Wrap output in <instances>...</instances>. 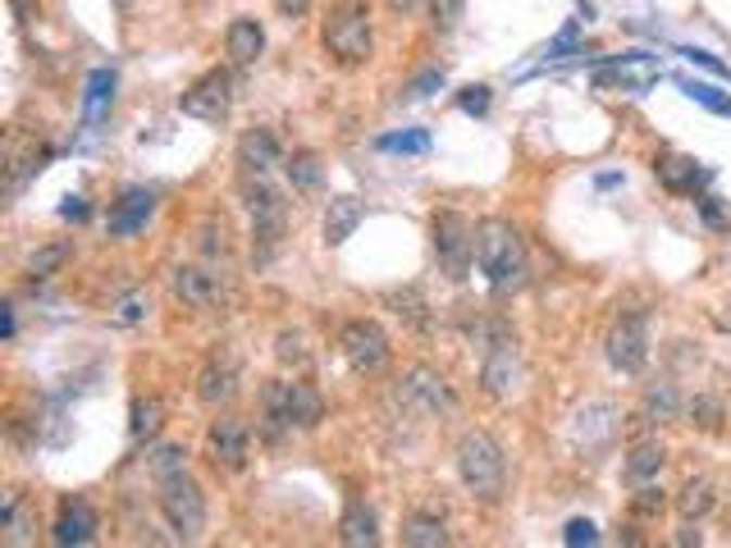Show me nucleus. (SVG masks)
<instances>
[{
    "label": "nucleus",
    "mask_w": 731,
    "mask_h": 548,
    "mask_svg": "<svg viewBox=\"0 0 731 548\" xmlns=\"http://www.w3.org/2000/svg\"><path fill=\"white\" fill-rule=\"evenodd\" d=\"M234 393H238V361L229 353H215L197 375V398L206 407H225L234 403Z\"/></svg>",
    "instance_id": "nucleus-16"
},
{
    "label": "nucleus",
    "mask_w": 731,
    "mask_h": 548,
    "mask_svg": "<svg viewBox=\"0 0 731 548\" xmlns=\"http://www.w3.org/2000/svg\"><path fill=\"white\" fill-rule=\"evenodd\" d=\"M147 471H151V480H174V475H184L188 471V448L184 444H156L147 453Z\"/></svg>",
    "instance_id": "nucleus-31"
},
{
    "label": "nucleus",
    "mask_w": 731,
    "mask_h": 548,
    "mask_svg": "<svg viewBox=\"0 0 731 548\" xmlns=\"http://www.w3.org/2000/svg\"><path fill=\"white\" fill-rule=\"evenodd\" d=\"M385 306H389V311L403 320L407 329H416V334H426V329H430V302L420 297L416 289H393V293H385Z\"/></svg>",
    "instance_id": "nucleus-27"
},
{
    "label": "nucleus",
    "mask_w": 731,
    "mask_h": 548,
    "mask_svg": "<svg viewBox=\"0 0 731 548\" xmlns=\"http://www.w3.org/2000/svg\"><path fill=\"white\" fill-rule=\"evenodd\" d=\"M339 539H343L348 548H375V544H380V521H375V512L366 508L362 498H352L348 508H343V517H339Z\"/></svg>",
    "instance_id": "nucleus-18"
},
{
    "label": "nucleus",
    "mask_w": 731,
    "mask_h": 548,
    "mask_svg": "<svg viewBox=\"0 0 731 548\" xmlns=\"http://www.w3.org/2000/svg\"><path fill=\"white\" fill-rule=\"evenodd\" d=\"M275 10L283 18H306V14H312V0H275Z\"/></svg>",
    "instance_id": "nucleus-48"
},
{
    "label": "nucleus",
    "mask_w": 731,
    "mask_h": 548,
    "mask_svg": "<svg viewBox=\"0 0 731 548\" xmlns=\"http://www.w3.org/2000/svg\"><path fill=\"white\" fill-rule=\"evenodd\" d=\"M681 55L691 60V64H700V69H708V74H718V78H731V69H727V64H722L718 55H708V51H695V47H685Z\"/></svg>",
    "instance_id": "nucleus-46"
},
{
    "label": "nucleus",
    "mask_w": 731,
    "mask_h": 548,
    "mask_svg": "<svg viewBox=\"0 0 731 548\" xmlns=\"http://www.w3.org/2000/svg\"><path fill=\"white\" fill-rule=\"evenodd\" d=\"M339 353L357 375H380L393 357V347H389V334L375 320H348L339 329Z\"/></svg>",
    "instance_id": "nucleus-10"
},
{
    "label": "nucleus",
    "mask_w": 731,
    "mask_h": 548,
    "mask_svg": "<svg viewBox=\"0 0 731 548\" xmlns=\"http://www.w3.org/2000/svg\"><path fill=\"white\" fill-rule=\"evenodd\" d=\"M197 247H202V256L206 260H225L229 252H234V243H229V225L219 215H206L202 225H197Z\"/></svg>",
    "instance_id": "nucleus-32"
},
{
    "label": "nucleus",
    "mask_w": 731,
    "mask_h": 548,
    "mask_svg": "<svg viewBox=\"0 0 731 548\" xmlns=\"http://www.w3.org/2000/svg\"><path fill=\"white\" fill-rule=\"evenodd\" d=\"M462 10H467V0H430V24H434V33H453L457 24H462Z\"/></svg>",
    "instance_id": "nucleus-40"
},
{
    "label": "nucleus",
    "mask_w": 731,
    "mask_h": 548,
    "mask_svg": "<svg viewBox=\"0 0 731 548\" xmlns=\"http://www.w3.org/2000/svg\"><path fill=\"white\" fill-rule=\"evenodd\" d=\"M161 512H165V521H169V531L179 535V539H202V531H206V494H202V485L184 471V475H174V480H161Z\"/></svg>",
    "instance_id": "nucleus-6"
},
{
    "label": "nucleus",
    "mask_w": 731,
    "mask_h": 548,
    "mask_svg": "<svg viewBox=\"0 0 731 548\" xmlns=\"http://www.w3.org/2000/svg\"><path fill=\"white\" fill-rule=\"evenodd\" d=\"M380 151H403V156H426V151H430V133H426V128H407V133H389V138H380Z\"/></svg>",
    "instance_id": "nucleus-39"
},
{
    "label": "nucleus",
    "mask_w": 731,
    "mask_h": 548,
    "mask_svg": "<svg viewBox=\"0 0 731 548\" xmlns=\"http://www.w3.org/2000/svg\"><path fill=\"white\" fill-rule=\"evenodd\" d=\"M576 37H581V28H576V24H567L558 37L549 41V51H544V55H549V60H563L567 51H576Z\"/></svg>",
    "instance_id": "nucleus-45"
},
{
    "label": "nucleus",
    "mask_w": 731,
    "mask_h": 548,
    "mask_svg": "<svg viewBox=\"0 0 731 548\" xmlns=\"http://www.w3.org/2000/svg\"><path fill=\"white\" fill-rule=\"evenodd\" d=\"M283 174H288V188L302 192V196H316L325 188V165L316 151H293V156L283 161Z\"/></svg>",
    "instance_id": "nucleus-24"
},
{
    "label": "nucleus",
    "mask_w": 731,
    "mask_h": 548,
    "mask_svg": "<svg viewBox=\"0 0 731 548\" xmlns=\"http://www.w3.org/2000/svg\"><path fill=\"white\" fill-rule=\"evenodd\" d=\"M320 416H325V398L312 384H302V380L288 384V421H293V430H316Z\"/></svg>",
    "instance_id": "nucleus-25"
},
{
    "label": "nucleus",
    "mask_w": 731,
    "mask_h": 548,
    "mask_svg": "<svg viewBox=\"0 0 731 548\" xmlns=\"http://www.w3.org/2000/svg\"><path fill=\"white\" fill-rule=\"evenodd\" d=\"M663 508H668V494H663L658 485H635V494H631V512L635 517H658Z\"/></svg>",
    "instance_id": "nucleus-41"
},
{
    "label": "nucleus",
    "mask_w": 731,
    "mask_h": 548,
    "mask_svg": "<svg viewBox=\"0 0 731 548\" xmlns=\"http://www.w3.org/2000/svg\"><path fill=\"white\" fill-rule=\"evenodd\" d=\"M604 357L613 370H622V375H640V370L650 366V316L645 311L617 316L608 339H604Z\"/></svg>",
    "instance_id": "nucleus-8"
},
{
    "label": "nucleus",
    "mask_w": 731,
    "mask_h": 548,
    "mask_svg": "<svg viewBox=\"0 0 731 548\" xmlns=\"http://www.w3.org/2000/svg\"><path fill=\"white\" fill-rule=\"evenodd\" d=\"M325 51L335 55L343 69H357L375 51V28H370V0H335L325 14Z\"/></svg>",
    "instance_id": "nucleus-2"
},
{
    "label": "nucleus",
    "mask_w": 731,
    "mask_h": 548,
    "mask_svg": "<svg viewBox=\"0 0 731 548\" xmlns=\"http://www.w3.org/2000/svg\"><path fill=\"white\" fill-rule=\"evenodd\" d=\"M0 539L5 544H33V521H28V508L24 498H18L14 489H5V502H0Z\"/></svg>",
    "instance_id": "nucleus-28"
},
{
    "label": "nucleus",
    "mask_w": 731,
    "mask_h": 548,
    "mask_svg": "<svg viewBox=\"0 0 731 548\" xmlns=\"http://www.w3.org/2000/svg\"><path fill=\"white\" fill-rule=\"evenodd\" d=\"M110 101H115V74L110 69H97L92 78H87V97H83V110H87V119H101L105 110H110Z\"/></svg>",
    "instance_id": "nucleus-34"
},
{
    "label": "nucleus",
    "mask_w": 731,
    "mask_h": 548,
    "mask_svg": "<svg viewBox=\"0 0 731 548\" xmlns=\"http://www.w3.org/2000/svg\"><path fill=\"white\" fill-rule=\"evenodd\" d=\"M275 357H279V366H293V370H302L306 361H312V353H306V334H302V329H279V339H275Z\"/></svg>",
    "instance_id": "nucleus-37"
},
{
    "label": "nucleus",
    "mask_w": 731,
    "mask_h": 548,
    "mask_svg": "<svg viewBox=\"0 0 731 548\" xmlns=\"http://www.w3.org/2000/svg\"><path fill=\"white\" fill-rule=\"evenodd\" d=\"M403 544L407 548H444L449 544V531L439 517H426V512H412L403 521Z\"/></svg>",
    "instance_id": "nucleus-30"
},
{
    "label": "nucleus",
    "mask_w": 731,
    "mask_h": 548,
    "mask_svg": "<svg viewBox=\"0 0 731 548\" xmlns=\"http://www.w3.org/2000/svg\"><path fill=\"white\" fill-rule=\"evenodd\" d=\"M275 165H283V151H279V138L270 128H252V133L238 138V169L242 179H265Z\"/></svg>",
    "instance_id": "nucleus-14"
},
{
    "label": "nucleus",
    "mask_w": 731,
    "mask_h": 548,
    "mask_svg": "<svg viewBox=\"0 0 731 548\" xmlns=\"http://www.w3.org/2000/svg\"><path fill=\"white\" fill-rule=\"evenodd\" d=\"M206 457H211L215 471L238 475L242 467H248V457H252V430H248V421H238V416H219V421H211V430H206Z\"/></svg>",
    "instance_id": "nucleus-11"
},
{
    "label": "nucleus",
    "mask_w": 731,
    "mask_h": 548,
    "mask_svg": "<svg viewBox=\"0 0 731 548\" xmlns=\"http://www.w3.org/2000/svg\"><path fill=\"white\" fill-rule=\"evenodd\" d=\"M476 266L499 297H513L530 283L526 243L507 219H480L476 225Z\"/></svg>",
    "instance_id": "nucleus-1"
},
{
    "label": "nucleus",
    "mask_w": 731,
    "mask_h": 548,
    "mask_svg": "<svg viewBox=\"0 0 731 548\" xmlns=\"http://www.w3.org/2000/svg\"><path fill=\"white\" fill-rule=\"evenodd\" d=\"M60 215H64V219H83V215H87V202H83V196H64Z\"/></svg>",
    "instance_id": "nucleus-49"
},
{
    "label": "nucleus",
    "mask_w": 731,
    "mask_h": 548,
    "mask_svg": "<svg viewBox=\"0 0 731 548\" xmlns=\"http://www.w3.org/2000/svg\"><path fill=\"white\" fill-rule=\"evenodd\" d=\"M439 87H444V69H426V74H416L412 78V87H407V97H430V92H439Z\"/></svg>",
    "instance_id": "nucleus-44"
},
{
    "label": "nucleus",
    "mask_w": 731,
    "mask_h": 548,
    "mask_svg": "<svg viewBox=\"0 0 731 548\" xmlns=\"http://www.w3.org/2000/svg\"><path fill=\"white\" fill-rule=\"evenodd\" d=\"M457 480L471 498L499 502V494L507 485V462H503V448L484 430H471L457 438Z\"/></svg>",
    "instance_id": "nucleus-3"
},
{
    "label": "nucleus",
    "mask_w": 731,
    "mask_h": 548,
    "mask_svg": "<svg viewBox=\"0 0 731 548\" xmlns=\"http://www.w3.org/2000/svg\"><path fill=\"white\" fill-rule=\"evenodd\" d=\"M430 243H434V260L453 283H462L471 275L476 260V225L457 211H434L430 219Z\"/></svg>",
    "instance_id": "nucleus-5"
},
{
    "label": "nucleus",
    "mask_w": 731,
    "mask_h": 548,
    "mask_svg": "<svg viewBox=\"0 0 731 548\" xmlns=\"http://www.w3.org/2000/svg\"><path fill=\"white\" fill-rule=\"evenodd\" d=\"M151 316V297L142 293V289H133V293H124L115 306H110V320H115L119 329H133V324H142Z\"/></svg>",
    "instance_id": "nucleus-35"
},
{
    "label": "nucleus",
    "mask_w": 731,
    "mask_h": 548,
    "mask_svg": "<svg viewBox=\"0 0 731 548\" xmlns=\"http://www.w3.org/2000/svg\"><path fill=\"white\" fill-rule=\"evenodd\" d=\"M165 430V403L161 398H138L128 411V434L138 438V444H151Z\"/></svg>",
    "instance_id": "nucleus-29"
},
{
    "label": "nucleus",
    "mask_w": 731,
    "mask_h": 548,
    "mask_svg": "<svg viewBox=\"0 0 731 548\" xmlns=\"http://www.w3.org/2000/svg\"><path fill=\"white\" fill-rule=\"evenodd\" d=\"M234 105V74L229 69H206L202 78H197L188 92L179 97V110L192 119H206V124H219L229 115Z\"/></svg>",
    "instance_id": "nucleus-12"
},
{
    "label": "nucleus",
    "mask_w": 731,
    "mask_h": 548,
    "mask_svg": "<svg viewBox=\"0 0 731 548\" xmlns=\"http://www.w3.org/2000/svg\"><path fill=\"white\" fill-rule=\"evenodd\" d=\"M480 384L490 398H513L517 384H521V343L513 329L494 324V334L484 339V353H480Z\"/></svg>",
    "instance_id": "nucleus-7"
},
{
    "label": "nucleus",
    "mask_w": 731,
    "mask_h": 548,
    "mask_svg": "<svg viewBox=\"0 0 731 548\" xmlns=\"http://www.w3.org/2000/svg\"><path fill=\"white\" fill-rule=\"evenodd\" d=\"M685 416H691V425L714 434L727 425V403L718 398V393H700V398H691V407H685Z\"/></svg>",
    "instance_id": "nucleus-33"
},
{
    "label": "nucleus",
    "mask_w": 731,
    "mask_h": 548,
    "mask_svg": "<svg viewBox=\"0 0 731 548\" xmlns=\"http://www.w3.org/2000/svg\"><path fill=\"white\" fill-rule=\"evenodd\" d=\"M416 5H420V0H389V10H393V14H412Z\"/></svg>",
    "instance_id": "nucleus-50"
},
{
    "label": "nucleus",
    "mask_w": 731,
    "mask_h": 548,
    "mask_svg": "<svg viewBox=\"0 0 731 548\" xmlns=\"http://www.w3.org/2000/svg\"><path fill=\"white\" fill-rule=\"evenodd\" d=\"M174 297L192 311H215L229 297V283L215 266H179L174 270Z\"/></svg>",
    "instance_id": "nucleus-13"
},
{
    "label": "nucleus",
    "mask_w": 731,
    "mask_h": 548,
    "mask_svg": "<svg viewBox=\"0 0 731 548\" xmlns=\"http://www.w3.org/2000/svg\"><path fill=\"white\" fill-rule=\"evenodd\" d=\"M457 105L467 110V115H484V110H490V87H484V82H476V87H462Z\"/></svg>",
    "instance_id": "nucleus-42"
},
{
    "label": "nucleus",
    "mask_w": 731,
    "mask_h": 548,
    "mask_svg": "<svg viewBox=\"0 0 731 548\" xmlns=\"http://www.w3.org/2000/svg\"><path fill=\"white\" fill-rule=\"evenodd\" d=\"M663 467H668V448H663L658 438H640V444L627 453L622 475H627V485H650V480H658Z\"/></svg>",
    "instance_id": "nucleus-20"
},
{
    "label": "nucleus",
    "mask_w": 731,
    "mask_h": 548,
    "mask_svg": "<svg viewBox=\"0 0 731 548\" xmlns=\"http://www.w3.org/2000/svg\"><path fill=\"white\" fill-rule=\"evenodd\" d=\"M51 539H55V544H92V539H97V512H92V502H83V498L64 502Z\"/></svg>",
    "instance_id": "nucleus-17"
},
{
    "label": "nucleus",
    "mask_w": 731,
    "mask_h": 548,
    "mask_svg": "<svg viewBox=\"0 0 731 548\" xmlns=\"http://www.w3.org/2000/svg\"><path fill=\"white\" fill-rule=\"evenodd\" d=\"M225 51L234 64H252L261 51H265V28L256 18H234L229 33H225Z\"/></svg>",
    "instance_id": "nucleus-23"
},
{
    "label": "nucleus",
    "mask_w": 731,
    "mask_h": 548,
    "mask_svg": "<svg viewBox=\"0 0 731 548\" xmlns=\"http://www.w3.org/2000/svg\"><path fill=\"white\" fill-rule=\"evenodd\" d=\"M677 416H681V393H677V384H650L645 398H640L635 421H640V425H672Z\"/></svg>",
    "instance_id": "nucleus-21"
},
{
    "label": "nucleus",
    "mask_w": 731,
    "mask_h": 548,
    "mask_svg": "<svg viewBox=\"0 0 731 548\" xmlns=\"http://www.w3.org/2000/svg\"><path fill=\"white\" fill-rule=\"evenodd\" d=\"M681 92L691 97L695 105L714 110V115H731V97H727V92H718L714 82H695V78H685V82H681Z\"/></svg>",
    "instance_id": "nucleus-38"
},
{
    "label": "nucleus",
    "mask_w": 731,
    "mask_h": 548,
    "mask_svg": "<svg viewBox=\"0 0 731 548\" xmlns=\"http://www.w3.org/2000/svg\"><path fill=\"white\" fill-rule=\"evenodd\" d=\"M654 174L668 192H695L700 183H708V169H700V161H691V156H663L654 165Z\"/></svg>",
    "instance_id": "nucleus-22"
},
{
    "label": "nucleus",
    "mask_w": 731,
    "mask_h": 548,
    "mask_svg": "<svg viewBox=\"0 0 731 548\" xmlns=\"http://www.w3.org/2000/svg\"><path fill=\"white\" fill-rule=\"evenodd\" d=\"M695 206H700V215L708 219V225H727V211L718 206V196H695Z\"/></svg>",
    "instance_id": "nucleus-47"
},
{
    "label": "nucleus",
    "mask_w": 731,
    "mask_h": 548,
    "mask_svg": "<svg viewBox=\"0 0 731 548\" xmlns=\"http://www.w3.org/2000/svg\"><path fill=\"white\" fill-rule=\"evenodd\" d=\"M0 311H5V339H14V306L5 302V306H0Z\"/></svg>",
    "instance_id": "nucleus-51"
},
{
    "label": "nucleus",
    "mask_w": 731,
    "mask_h": 548,
    "mask_svg": "<svg viewBox=\"0 0 731 548\" xmlns=\"http://www.w3.org/2000/svg\"><path fill=\"white\" fill-rule=\"evenodd\" d=\"M563 544H600V531H594V521H585V517H576V521H567V531H563Z\"/></svg>",
    "instance_id": "nucleus-43"
},
{
    "label": "nucleus",
    "mask_w": 731,
    "mask_h": 548,
    "mask_svg": "<svg viewBox=\"0 0 731 548\" xmlns=\"http://www.w3.org/2000/svg\"><path fill=\"white\" fill-rule=\"evenodd\" d=\"M677 512H681V521H700V517H708L714 512V502H718V489H714V480H704V475H695V480H685V485L677 489Z\"/></svg>",
    "instance_id": "nucleus-26"
},
{
    "label": "nucleus",
    "mask_w": 731,
    "mask_h": 548,
    "mask_svg": "<svg viewBox=\"0 0 731 548\" xmlns=\"http://www.w3.org/2000/svg\"><path fill=\"white\" fill-rule=\"evenodd\" d=\"M398 403H403V411H416V416H453L457 393L434 366H412L398 380Z\"/></svg>",
    "instance_id": "nucleus-9"
},
{
    "label": "nucleus",
    "mask_w": 731,
    "mask_h": 548,
    "mask_svg": "<svg viewBox=\"0 0 731 548\" xmlns=\"http://www.w3.org/2000/svg\"><path fill=\"white\" fill-rule=\"evenodd\" d=\"M64 260H70V243H51V247H41L33 260H28V279L33 283H47L51 275L64 270Z\"/></svg>",
    "instance_id": "nucleus-36"
},
{
    "label": "nucleus",
    "mask_w": 731,
    "mask_h": 548,
    "mask_svg": "<svg viewBox=\"0 0 731 548\" xmlns=\"http://www.w3.org/2000/svg\"><path fill=\"white\" fill-rule=\"evenodd\" d=\"M366 219V206L357 202V196H335L325 211V243L329 247H343L352 233H357V225Z\"/></svg>",
    "instance_id": "nucleus-19"
},
{
    "label": "nucleus",
    "mask_w": 731,
    "mask_h": 548,
    "mask_svg": "<svg viewBox=\"0 0 731 548\" xmlns=\"http://www.w3.org/2000/svg\"><path fill=\"white\" fill-rule=\"evenodd\" d=\"M151 215H156V192H151V188H133V192L119 196L115 206H110L105 229H110V238H133Z\"/></svg>",
    "instance_id": "nucleus-15"
},
{
    "label": "nucleus",
    "mask_w": 731,
    "mask_h": 548,
    "mask_svg": "<svg viewBox=\"0 0 731 548\" xmlns=\"http://www.w3.org/2000/svg\"><path fill=\"white\" fill-rule=\"evenodd\" d=\"M242 206H248L252 215V243H256V266H265L279 243H283V233H288V202H283V192L270 188L265 179H248L242 183Z\"/></svg>",
    "instance_id": "nucleus-4"
}]
</instances>
